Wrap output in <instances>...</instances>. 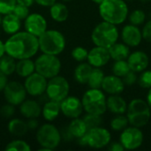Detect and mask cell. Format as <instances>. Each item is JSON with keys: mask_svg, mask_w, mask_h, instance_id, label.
Segmentation results:
<instances>
[{"mask_svg": "<svg viewBox=\"0 0 151 151\" xmlns=\"http://www.w3.org/2000/svg\"><path fill=\"white\" fill-rule=\"evenodd\" d=\"M35 72V61L31 58H23L19 59L16 62V69L15 73L22 78H26Z\"/></svg>", "mask_w": 151, "mask_h": 151, "instance_id": "cell-25", "label": "cell"}, {"mask_svg": "<svg viewBox=\"0 0 151 151\" xmlns=\"http://www.w3.org/2000/svg\"><path fill=\"white\" fill-rule=\"evenodd\" d=\"M129 21L131 24L135 26L142 25L146 19V13L140 9H136L131 12V14L128 16Z\"/></svg>", "mask_w": 151, "mask_h": 151, "instance_id": "cell-36", "label": "cell"}, {"mask_svg": "<svg viewBox=\"0 0 151 151\" xmlns=\"http://www.w3.org/2000/svg\"><path fill=\"white\" fill-rule=\"evenodd\" d=\"M68 129L76 139L84 136L88 132V127L82 119L76 118L73 119L71 123L68 125Z\"/></svg>", "mask_w": 151, "mask_h": 151, "instance_id": "cell-29", "label": "cell"}, {"mask_svg": "<svg viewBox=\"0 0 151 151\" xmlns=\"http://www.w3.org/2000/svg\"><path fill=\"white\" fill-rule=\"evenodd\" d=\"M4 47L5 53L16 60L32 58L39 50L38 37L27 31H19L7 39Z\"/></svg>", "mask_w": 151, "mask_h": 151, "instance_id": "cell-1", "label": "cell"}, {"mask_svg": "<svg viewBox=\"0 0 151 151\" xmlns=\"http://www.w3.org/2000/svg\"><path fill=\"white\" fill-rule=\"evenodd\" d=\"M39 50L42 53L59 55L64 51L66 45L65 35L58 30L47 29L38 37Z\"/></svg>", "mask_w": 151, "mask_h": 151, "instance_id": "cell-3", "label": "cell"}, {"mask_svg": "<svg viewBox=\"0 0 151 151\" xmlns=\"http://www.w3.org/2000/svg\"><path fill=\"white\" fill-rule=\"evenodd\" d=\"M127 117L131 126L139 128L145 127L151 117V109L147 101L141 98L133 99L127 104Z\"/></svg>", "mask_w": 151, "mask_h": 151, "instance_id": "cell-5", "label": "cell"}, {"mask_svg": "<svg viewBox=\"0 0 151 151\" xmlns=\"http://www.w3.org/2000/svg\"><path fill=\"white\" fill-rule=\"evenodd\" d=\"M142 3H144V4H147V3H149V2H150L151 0H141Z\"/></svg>", "mask_w": 151, "mask_h": 151, "instance_id": "cell-53", "label": "cell"}, {"mask_svg": "<svg viewBox=\"0 0 151 151\" xmlns=\"http://www.w3.org/2000/svg\"><path fill=\"white\" fill-rule=\"evenodd\" d=\"M5 54V47H4V42H3L0 40V58L3 57Z\"/></svg>", "mask_w": 151, "mask_h": 151, "instance_id": "cell-50", "label": "cell"}, {"mask_svg": "<svg viewBox=\"0 0 151 151\" xmlns=\"http://www.w3.org/2000/svg\"><path fill=\"white\" fill-rule=\"evenodd\" d=\"M81 103L87 113L102 116L107 111L106 96L101 88L88 89L81 98Z\"/></svg>", "mask_w": 151, "mask_h": 151, "instance_id": "cell-6", "label": "cell"}, {"mask_svg": "<svg viewBox=\"0 0 151 151\" xmlns=\"http://www.w3.org/2000/svg\"><path fill=\"white\" fill-rule=\"evenodd\" d=\"M12 13L16 15L20 20H24L29 15V7H27L19 4H16L12 11Z\"/></svg>", "mask_w": 151, "mask_h": 151, "instance_id": "cell-40", "label": "cell"}, {"mask_svg": "<svg viewBox=\"0 0 151 151\" xmlns=\"http://www.w3.org/2000/svg\"><path fill=\"white\" fill-rule=\"evenodd\" d=\"M63 1H65V2H69V1H72V0H63Z\"/></svg>", "mask_w": 151, "mask_h": 151, "instance_id": "cell-55", "label": "cell"}, {"mask_svg": "<svg viewBox=\"0 0 151 151\" xmlns=\"http://www.w3.org/2000/svg\"><path fill=\"white\" fill-rule=\"evenodd\" d=\"M60 112H61L60 102H57V101H53L50 99L46 103H44L42 108V117L48 122H52L56 119H58Z\"/></svg>", "mask_w": 151, "mask_h": 151, "instance_id": "cell-23", "label": "cell"}, {"mask_svg": "<svg viewBox=\"0 0 151 151\" xmlns=\"http://www.w3.org/2000/svg\"><path fill=\"white\" fill-rule=\"evenodd\" d=\"M27 125L28 130H35V129H37L39 127V123L36 120V119H29L28 121L27 122Z\"/></svg>", "mask_w": 151, "mask_h": 151, "instance_id": "cell-47", "label": "cell"}, {"mask_svg": "<svg viewBox=\"0 0 151 151\" xmlns=\"http://www.w3.org/2000/svg\"><path fill=\"white\" fill-rule=\"evenodd\" d=\"M60 111L64 116L73 119L80 118L84 109L81 99L76 96H67L60 102Z\"/></svg>", "mask_w": 151, "mask_h": 151, "instance_id": "cell-15", "label": "cell"}, {"mask_svg": "<svg viewBox=\"0 0 151 151\" xmlns=\"http://www.w3.org/2000/svg\"><path fill=\"white\" fill-rule=\"evenodd\" d=\"M21 27V20L14 15L12 12L4 15L2 17L1 28L7 35H13L20 30Z\"/></svg>", "mask_w": 151, "mask_h": 151, "instance_id": "cell-21", "label": "cell"}, {"mask_svg": "<svg viewBox=\"0 0 151 151\" xmlns=\"http://www.w3.org/2000/svg\"><path fill=\"white\" fill-rule=\"evenodd\" d=\"M15 113V106L11 104H6L3 105L0 109V115L4 119L12 118Z\"/></svg>", "mask_w": 151, "mask_h": 151, "instance_id": "cell-41", "label": "cell"}, {"mask_svg": "<svg viewBox=\"0 0 151 151\" xmlns=\"http://www.w3.org/2000/svg\"><path fill=\"white\" fill-rule=\"evenodd\" d=\"M129 122L127 116H123V114H119L114 117L111 121V128L115 132L123 131L127 127Z\"/></svg>", "mask_w": 151, "mask_h": 151, "instance_id": "cell-32", "label": "cell"}, {"mask_svg": "<svg viewBox=\"0 0 151 151\" xmlns=\"http://www.w3.org/2000/svg\"><path fill=\"white\" fill-rule=\"evenodd\" d=\"M92 1H93V2H94L95 4H101V3H102V2H103L104 0H92Z\"/></svg>", "mask_w": 151, "mask_h": 151, "instance_id": "cell-52", "label": "cell"}, {"mask_svg": "<svg viewBox=\"0 0 151 151\" xmlns=\"http://www.w3.org/2000/svg\"><path fill=\"white\" fill-rule=\"evenodd\" d=\"M24 27L25 31L39 37L48 29L47 20L40 13H29V15L24 19Z\"/></svg>", "mask_w": 151, "mask_h": 151, "instance_id": "cell-14", "label": "cell"}, {"mask_svg": "<svg viewBox=\"0 0 151 151\" xmlns=\"http://www.w3.org/2000/svg\"><path fill=\"white\" fill-rule=\"evenodd\" d=\"M139 85L143 88H151V71L144 70L142 72L141 75L138 78Z\"/></svg>", "mask_w": 151, "mask_h": 151, "instance_id": "cell-39", "label": "cell"}, {"mask_svg": "<svg viewBox=\"0 0 151 151\" xmlns=\"http://www.w3.org/2000/svg\"><path fill=\"white\" fill-rule=\"evenodd\" d=\"M16 69V59L6 53L0 58V71L5 75H12Z\"/></svg>", "mask_w": 151, "mask_h": 151, "instance_id": "cell-30", "label": "cell"}, {"mask_svg": "<svg viewBox=\"0 0 151 151\" xmlns=\"http://www.w3.org/2000/svg\"><path fill=\"white\" fill-rule=\"evenodd\" d=\"M16 2L17 4L25 5L27 7H30L35 3V0H16Z\"/></svg>", "mask_w": 151, "mask_h": 151, "instance_id": "cell-49", "label": "cell"}, {"mask_svg": "<svg viewBox=\"0 0 151 151\" xmlns=\"http://www.w3.org/2000/svg\"><path fill=\"white\" fill-rule=\"evenodd\" d=\"M108 150L111 151H123L125 149H124L123 145L119 142H112L109 146Z\"/></svg>", "mask_w": 151, "mask_h": 151, "instance_id": "cell-48", "label": "cell"}, {"mask_svg": "<svg viewBox=\"0 0 151 151\" xmlns=\"http://www.w3.org/2000/svg\"><path fill=\"white\" fill-rule=\"evenodd\" d=\"M4 150L8 151H31V147L27 142L20 139H16L7 143Z\"/></svg>", "mask_w": 151, "mask_h": 151, "instance_id": "cell-34", "label": "cell"}, {"mask_svg": "<svg viewBox=\"0 0 151 151\" xmlns=\"http://www.w3.org/2000/svg\"><path fill=\"white\" fill-rule=\"evenodd\" d=\"M99 14L103 20L120 25L128 17V6L124 0H104L99 4Z\"/></svg>", "mask_w": 151, "mask_h": 151, "instance_id": "cell-2", "label": "cell"}, {"mask_svg": "<svg viewBox=\"0 0 151 151\" xmlns=\"http://www.w3.org/2000/svg\"><path fill=\"white\" fill-rule=\"evenodd\" d=\"M8 82V76L0 71V92H2Z\"/></svg>", "mask_w": 151, "mask_h": 151, "instance_id": "cell-45", "label": "cell"}, {"mask_svg": "<svg viewBox=\"0 0 151 151\" xmlns=\"http://www.w3.org/2000/svg\"><path fill=\"white\" fill-rule=\"evenodd\" d=\"M60 131V135H61V138L62 140L65 141V142H70L72 140L74 139V137L73 136V134H71V132L69 131L68 129V127H65L64 128H62Z\"/></svg>", "mask_w": 151, "mask_h": 151, "instance_id": "cell-44", "label": "cell"}, {"mask_svg": "<svg viewBox=\"0 0 151 151\" xmlns=\"http://www.w3.org/2000/svg\"><path fill=\"white\" fill-rule=\"evenodd\" d=\"M104 76V73L101 70V68L93 67L87 84L90 88H101Z\"/></svg>", "mask_w": 151, "mask_h": 151, "instance_id": "cell-31", "label": "cell"}, {"mask_svg": "<svg viewBox=\"0 0 151 151\" xmlns=\"http://www.w3.org/2000/svg\"><path fill=\"white\" fill-rule=\"evenodd\" d=\"M16 4V0H0V14L5 15L12 12Z\"/></svg>", "mask_w": 151, "mask_h": 151, "instance_id": "cell-38", "label": "cell"}, {"mask_svg": "<svg viewBox=\"0 0 151 151\" xmlns=\"http://www.w3.org/2000/svg\"><path fill=\"white\" fill-rule=\"evenodd\" d=\"M50 14L53 20L57 22H64L68 19L69 10L63 3H54L50 7Z\"/></svg>", "mask_w": 151, "mask_h": 151, "instance_id": "cell-24", "label": "cell"}, {"mask_svg": "<svg viewBox=\"0 0 151 151\" xmlns=\"http://www.w3.org/2000/svg\"><path fill=\"white\" fill-rule=\"evenodd\" d=\"M106 106L107 110L116 115L124 114L127 112V109L126 100L119 95H110V96L106 98Z\"/></svg>", "mask_w": 151, "mask_h": 151, "instance_id": "cell-22", "label": "cell"}, {"mask_svg": "<svg viewBox=\"0 0 151 151\" xmlns=\"http://www.w3.org/2000/svg\"><path fill=\"white\" fill-rule=\"evenodd\" d=\"M142 34L143 39L151 42V19L145 24V26L142 28Z\"/></svg>", "mask_w": 151, "mask_h": 151, "instance_id": "cell-43", "label": "cell"}, {"mask_svg": "<svg viewBox=\"0 0 151 151\" xmlns=\"http://www.w3.org/2000/svg\"><path fill=\"white\" fill-rule=\"evenodd\" d=\"M35 72L49 80L59 74L62 64L57 55L42 53L35 59Z\"/></svg>", "mask_w": 151, "mask_h": 151, "instance_id": "cell-8", "label": "cell"}, {"mask_svg": "<svg viewBox=\"0 0 151 151\" xmlns=\"http://www.w3.org/2000/svg\"><path fill=\"white\" fill-rule=\"evenodd\" d=\"M93 66L85 62H81L78 65L74 70V79L80 84H87L89 79L90 73L92 72Z\"/></svg>", "mask_w": 151, "mask_h": 151, "instance_id": "cell-27", "label": "cell"}, {"mask_svg": "<svg viewBox=\"0 0 151 151\" xmlns=\"http://www.w3.org/2000/svg\"><path fill=\"white\" fill-rule=\"evenodd\" d=\"M47 82L48 81L45 77L35 72L25 78L24 87L27 93L31 96H40L45 93Z\"/></svg>", "mask_w": 151, "mask_h": 151, "instance_id": "cell-13", "label": "cell"}, {"mask_svg": "<svg viewBox=\"0 0 151 151\" xmlns=\"http://www.w3.org/2000/svg\"><path fill=\"white\" fill-rule=\"evenodd\" d=\"M119 142L123 145L125 150H134L139 149L143 143V133L139 127H130L125 128L121 131Z\"/></svg>", "mask_w": 151, "mask_h": 151, "instance_id": "cell-11", "label": "cell"}, {"mask_svg": "<svg viewBox=\"0 0 151 151\" xmlns=\"http://www.w3.org/2000/svg\"><path fill=\"white\" fill-rule=\"evenodd\" d=\"M131 71L129 65L127 63V61L125 60H118L115 61L113 66H112V73L114 75L118 76V77H124L127 73H129Z\"/></svg>", "mask_w": 151, "mask_h": 151, "instance_id": "cell-33", "label": "cell"}, {"mask_svg": "<svg viewBox=\"0 0 151 151\" xmlns=\"http://www.w3.org/2000/svg\"><path fill=\"white\" fill-rule=\"evenodd\" d=\"M127 61L129 65L131 71L135 72L136 73H142L146 70L150 64L148 55L142 50H137L133 53H130Z\"/></svg>", "mask_w": 151, "mask_h": 151, "instance_id": "cell-18", "label": "cell"}, {"mask_svg": "<svg viewBox=\"0 0 151 151\" xmlns=\"http://www.w3.org/2000/svg\"><path fill=\"white\" fill-rule=\"evenodd\" d=\"M137 79L138 78H137V75H136V73L133 72V71H130L129 73H127L123 77V82L126 85L131 86V85H134L137 81Z\"/></svg>", "mask_w": 151, "mask_h": 151, "instance_id": "cell-42", "label": "cell"}, {"mask_svg": "<svg viewBox=\"0 0 151 151\" xmlns=\"http://www.w3.org/2000/svg\"><path fill=\"white\" fill-rule=\"evenodd\" d=\"M82 119L84 120V122L88 127V130L94 128V127H100L102 122H103V119H102L100 115L90 114V113H87L82 118Z\"/></svg>", "mask_w": 151, "mask_h": 151, "instance_id": "cell-35", "label": "cell"}, {"mask_svg": "<svg viewBox=\"0 0 151 151\" xmlns=\"http://www.w3.org/2000/svg\"><path fill=\"white\" fill-rule=\"evenodd\" d=\"M88 51L87 49L81 47V46H77L72 50V57L73 58L77 61V62H84L88 58Z\"/></svg>", "mask_w": 151, "mask_h": 151, "instance_id": "cell-37", "label": "cell"}, {"mask_svg": "<svg viewBox=\"0 0 151 151\" xmlns=\"http://www.w3.org/2000/svg\"><path fill=\"white\" fill-rule=\"evenodd\" d=\"M1 22H2V15L0 14V27H1Z\"/></svg>", "mask_w": 151, "mask_h": 151, "instance_id": "cell-54", "label": "cell"}, {"mask_svg": "<svg viewBox=\"0 0 151 151\" xmlns=\"http://www.w3.org/2000/svg\"><path fill=\"white\" fill-rule=\"evenodd\" d=\"M19 112L27 119H37L42 115V107L35 100L25 99L19 104Z\"/></svg>", "mask_w": 151, "mask_h": 151, "instance_id": "cell-20", "label": "cell"}, {"mask_svg": "<svg viewBox=\"0 0 151 151\" xmlns=\"http://www.w3.org/2000/svg\"><path fill=\"white\" fill-rule=\"evenodd\" d=\"M3 92L5 101L14 106L19 105L26 99L27 94L24 84L16 81H8Z\"/></svg>", "mask_w": 151, "mask_h": 151, "instance_id": "cell-12", "label": "cell"}, {"mask_svg": "<svg viewBox=\"0 0 151 151\" xmlns=\"http://www.w3.org/2000/svg\"><path fill=\"white\" fill-rule=\"evenodd\" d=\"M36 141L41 146L40 151H52L59 146L62 138L60 131L54 125L46 123L37 129Z\"/></svg>", "mask_w": 151, "mask_h": 151, "instance_id": "cell-7", "label": "cell"}, {"mask_svg": "<svg viewBox=\"0 0 151 151\" xmlns=\"http://www.w3.org/2000/svg\"><path fill=\"white\" fill-rule=\"evenodd\" d=\"M146 101H147V103H148L150 108L151 109V88H150L149 93H148V95H147V100H146Z\"/></svg>", "mask_w": 151, "mask_h": 151, "instance_id": "cell-51", "label": "cell"}, {"mask_svg": "<svg viewBox=\"0 0 151 151\" xmlns=\"http://www.w3.org/2000/svg\"><path fill=\"white\" fill-rule=\"evenodd\" d=\"M56 2L57 0H35V3L43 7H50Z\"/></svg>", "mask_w": 151, "mask_h": 151, "instance_id": "cell-46", "label": "cell"}, {"mask_svg": "<svg viewBox=\"0 0 151 151\" xmlns=\"http://www.w3.org/2000/svg\"><path fill=\"white\" fill-rule=\"evenodd\" d=\"M127 1H133V0H127Z\"/></svg>", "mask_w": 151, "mask_h": 151, "instance_id": "cell-56", "label": "cell"}, {"mask_svg": "<svg viewBox=\"0 0 151 151\" xmlns=\"http://www.w3.org/2000/svg\"><path fill=\"white\" fill-rule=\"evenodd\" d=\"M7 129L12 135L16 137H21L28 131L27 122L20 119H12L7 125Z\"/></svg>", "mask_w": 151, "mask_h": 151, "instance_id": "cell-28", "label": "cell"}, {"mask_svg": "<svg viewBox=\"0 0 151 151\" xmlns=\"http://www.w3.org/2000/svg\"><path fill=\"white\" fill-rule=\"evenodd\" d=\"M119 36V29L116 25L107 21L97 24L91 33V40L96 46L109 49L117 42Z\"/></svg>", "mask_w": 151, "mask_h": 151, "instance_id": "cell-4", "label": "cell"}, {"mask_svg": "<svg viewBox=\"0 0 151 151\" xmlns=\"http://www.w3.org/2000/svg\"><path fill=\"white\" fill-rule=\"evenodd\" d=\"M101 88L107 94L110 95H119L125 89V84L120 77L116 75H107L102 83Z\"/></svg>", "mask_w": 151, "mask_h": 151, "instance_id": "cell-19", "label": "cell"}, {"mask_svg": "<svg viewBox=\"0 0 151 151\" xmlns=\"http://www.w3.org/2000/svg\"><path fill=\"white\" fill-rule=\"evenodd\" d=\"M69 92L70 85L65 77L57 75L49 79L45 90L48 99L61 102L67 96H69Z\"/></svg>", "mask_w": 151, "mask_h": 151, "instance_id": "cell-9", "label": "cell"}, {"mask_svg": "<svg viewBox=\"0 0 151 151\" xmlns=\"http://www.w3.org/2000/svg\"><path fill=\"white\" fill-rule=\"evenodd\" d=\"M85 137L87 141V146L97 150L108 146L111 139L110 131L101 127L88 129L85 134Z\"/></svg>", "mask_w": 151, "mask_h": 151, "instance_id": "cell-10", "label": "cell"}, {"mask_svg": "<svg viewBox=\"0 0 151 151\" xmlns=\"http://www.w3.org/2000/svg\"><path fill=\"white\" fill-rule=\"evenodd\" d=\"M110 57L114 61L118 60H125L127 59L128 56L130 55V49L125 43H114L109 49Z\"/></svg>", "mask_w": 151, "mask_h": 151, "instance_id": "cell-26", "label": "cell"}, {"mask_svg": "<svg viewBox=\"0 0 151 151\" xmlns=\"http://www.w3.org/2000/svg\"><path fill=\"white\" fill-rule=\"evenodd\" d=\"M121 38L125 44L129 47H137L142 40V34L138 26L128 24L121 31Z\"/></svg>", "mask_w": 151, "mask_h": 151, "instance_id": "cell-17", "label": "cell"}, {"mask_svg": "<svg viewBox=\"0 0 151 151\" xmlns=\"http://www.w3.org/2000/svg\"><path fill=\"white\" fill-rule=\"evenodd\" d=\"M111 57L109 50L100 46H95L88 51V63L90 64L93 67L101 68L108 64Z\"/></svg>", "mask_w": 151, "mask_h": 151, "instance_id": "cell-16", "label": "cell"}]
</instances>
